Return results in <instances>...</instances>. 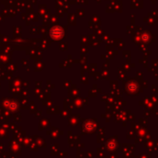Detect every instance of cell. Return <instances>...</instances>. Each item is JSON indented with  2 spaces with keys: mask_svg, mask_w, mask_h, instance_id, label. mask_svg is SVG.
<instances>
[{
  "mask_svg": "<svg viewBox=\"0 0 158 158\" xmlns=\"http://www.w3.org/2000/svg\"><path fill=\"white\" fill-rule=\"evenodd\" d=\"M8 107L11 109V110L16 111L18 109V104L16 102H14V101H11V102L8 104Z\"/></svg>",
  "mask_w": 158,
  "mask_h": 158,
  "instance_id": "obj_1",
  "label": "cell"
}]
</instances>
